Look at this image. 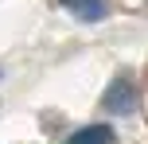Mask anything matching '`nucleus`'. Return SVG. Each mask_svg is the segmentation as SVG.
I'll return each mask as SVG.
<instances>
[{"instance_id": "nucleus-3", "label": "nucleus", "mask_w": 148, "mask_h": 144, "mask_svg": "<svg viewBox=\"0 0 148 144\" xmlns=\"http://www.w3.org/2000/svg\"><path fill=\"white\" fill-rule=\"evenodd\" d=\"M78 20H101L105 16V0H62Z\"/></svg>"}, {"instance_id": "nucleus-1", "label": "nucleus", "mask_w": 148, "mask_h": 144, "mask_svg": "<svg viewBox=\"0 0 148 144\" xmlns=\"http://www.w3.org/2000/svg\"><path fill=\"white\" fill-rule=\"evenodd\" d=\"M101 105L109 109V113H133V109H136V86L129 82V78H117V82L105 90Z\"/></svg>"}, {"instance_id": "nucleus-2", "label": "nucleus", "mask_w": 148, "mask_h": 144, "mask_svg": "<svg viewBox=\"0 0 148 144\" xmlns=\"http://www.w3.org/2000/svg\"><path fill=\"white\" fill-rule=\"evenodd\" d=\"M113 140H117V136H113L109 125H86V129L70 132V140H66V144H113Z\"/></svg>"}]
</instances>
